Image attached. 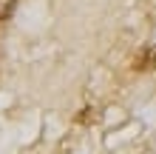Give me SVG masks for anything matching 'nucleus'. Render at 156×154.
Masks as SVG:
<instances>
[{
	"label": "nucleus",
	"instance_id": "1",
	"mask_svg": "<svg viewBox=\"0 0 156 154\" xmlns=\"http://www.w3.org/2000/svg\"><path fill=\"white\" fill-rule=\"evenodd\" d=\"M133 71H153L156 69V46H142L133 54Z\"/></svg>",
	"mask_w": 156,
	"mask_h": 154
},
{
	"label": "nucleus",
	"instance_id": "2",
	"mask_svg": "<svg viewBox=\"0 0 156 154\" xmlns=\"http://www.w3.org/2000/svg\"><path fill=\"white\" fill-rule=\"evenodd\" d=\"M17 9V0H0V20H9Z\"/></svg>",
	"mask_w": 156,
	"mask_h": 154
}]
</instances>
